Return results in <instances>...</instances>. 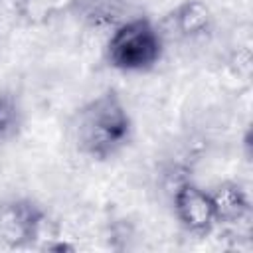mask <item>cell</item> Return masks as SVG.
Listing matches in <instances>:
<instances>
[{"label": "cell", "mask_w": 253, "mask_h": 253, "mask_svg": "<svg viewBox=\"0 0 253 253\" xmlns=\"http://www.w3.org/2000/svg\"><path fill=\"white\" fill-rule=\"evenodd\" d=\"M71 132L83 154L95 160H107L128 144L132 121L119 93L107 89L77 109Z\"/></svg>", "instance_id": "cell-1"}, {"label": "cell", "mask_w": 253, "mask_h": 253, "mask_svg": "<svg viewBox=\"0 0 253 253\" xmlns=\"http://www.w3.org/2000/svg\"><path fill=\"white\" fill-rule=\"evenodd\" d=\"M162 55V38L148 18H134L121 24L109 43L107 59L121 71H146Z\"/></svg>", "instance_id": "cell-2"}, {"label": "cell", "mask_w": 253, "mask_h": 253, "mask_svg": "<svg viewBox=\"0 0 253 253\" xmlns=\"http://www.w3.org/2000/svg\"><path fill=\"white\" fill-rule=\"evenodd\" d=\"M45 223V211L30 200L0 204V243L6 247L30 245L42 235Z\"/></svg>", "instance_id": "cell-3"}, {"label": "cell", "mask_w": 253, "mask_h": 253, "mask_svg": "<svg viewBox=\"0 0 253 253\" xmlns=\"http://www.w3.org/2000/svg\"><path fill=\"white\" fill-rule=\"evenodd\" d=\"M174 211L180 223L192 233H208L215 219L211 194L196 184H182L174 194Z\"/></svg>", "instance_id": "cell-4"}, {"label": "cell", "mask_w": 253, "mask_h": 253, "mask_svg": "<svg viewBox=\"0 0 253 253\" xmlns=\"http://www.w3.org/2000/svg\"><path fill=\"white\" fill-rule=\"evenodd\" d=\"M213 208H215V219L217 221H225V223H233L239 221L247 215L249 211V200L247 194L241 186L233 184V182H225L221 184L213 194Z\"/></svg>", "instance_id": "cell-5"}, {"label": "cell", "mask_w": 253, "mask_h": 253, "mask_svg": "<svg viewBox=\"0 0 253 253\" xmlns=\"http://www.w3.org/2000/svg\"><path fill=\"white\" fill-rule=\"evenodd\" d=\"M174 22L184 36H202L211 24V14L202 0H186L174 12Z\"/></svg>", "instance_id": "cell-6"}, {"label": "cell", "mask_w": 253, "mask_h": 253, "mask_svg": "<svg viewBox=\"0 0 253 253\" xmlns=\"http://www.w3.org/2000/svg\"><path fill=\"white\" fill-rule=\"evenodd\" d=\"M20 107L12 95H0V140H6L16 134L20 128Z\"/></svg>", "instance_id": "cell-7"}]
</instances>
